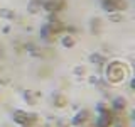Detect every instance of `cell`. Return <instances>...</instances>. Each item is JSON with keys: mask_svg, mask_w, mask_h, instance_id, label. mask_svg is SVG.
Masks as SVG:
<instances>
[{"mask_svg": "<svg viewBox=\"0 0 135 127\" xmlns=\"http://www.w3.org/2000/svg\"><path fill=\"white\" fill-rule=\"evenodd\" d=\"M52 102H54V105L56 107H66L68 105V100H66V97L64 95H61V93H56V95H52Z\"/></svg>", "mask_w": 135, "mask_h": 127, "instance_id": "obj_9", "label": "cell"}, {"mask_svg": "<svg viewBox=\"0 0 135 127\" xmlns=\"http://www.w3.org/2000/svg\"><path fill=\"white\" fill-rule=\"evenodd\" d=\"M0 83H2V78H0Z\"/></svg>", "mask_w": 135, "mask_h": 127, "instance_id": "obj_23", "label": "cell"}, {"mask_svg": "<svg viewBox=\"0 0 135 127\" xmlns=\"http://www.w3.org/2000/svg\"><path fill=\"white\" fill-rule=\"evenodd\" d=\"M125 108H127V100L123 97H115L112 100V110L113 112H123Z\"/></svg>", "mask_w": 135, "mask_h": 127, "instance_id": "obj_4", "label": "cell"}, {"mask_svg": "<svg viewBox=\"0 0 135 127\" xmlns=\"http://www.w3.org/2000/svg\"><path fill=\"white\" fill-rule=\"evenodd\" d=\"M74 44H76V41H74V37L73 36H62L61 37V46L62 48H68V49H71V48H74Z\"/></svg>", "mask_w": 135, "mask_h": 127, "instance_id": "obj_7", "label": "cell"}, {"mask_svg": "<svg viewBox=\"0 0 135 127\" xmlns=\"http://www.w3.org/2000/svg\"><path fill=\"white\" fill-rule=\"evenodd\" d=\"M41 37H42V39H46V41H49L51 37H52V32H51L49 24H46V25H42V27H41Z\"/></svg>", "mask_w": 135, "mask_h": 127, "instance_id": "obj_12", "label": "cell"}, {"mask_svg": "<svg viewBox=\"0 0 135 127\" xmlns=\"http://www.w3.org/2000/svg\"><path fill=\"white\" fill-rule=\"evenodd\" d=\"M24 49H25V51H29V53H31V51L37 49V46L34 44V42H25V44H24Z\"/></svg>", "mask_w": 135, "mask_h": 127, "instance_id": "obj_19", "label": "cell"}, {"mask_svg": "<svg viewBox=\"0 0 135 127\" xmlns=\"http://www.w3.org/2000/svg\"><path fill=\"white\" fill-rule=\"evenodd\" d=\"M2 32L3 34H8V32H10V25H5V27L2 29Z\"/></svg>", "mask_w": 135, "mask_h": 127, "instance_id": "obj_21", "label": "cell"}, {"mask_svg": "<svg viewBox=\"0 0 135 127\" xmlns=\"http://www.w3.org/2000/svg\"><path fill=\"white\" fill-rule=\"evenodd\" d=\"M12 120L15 122V124H19L20 127H24V125H27V117H25V112L24 110H14L12 112Z\"/></svg>", "mask_w": 135, "mask_h": 127, "instance_id": "obj_3", "label": "cell"}, {"mask_svg": "<svg viewBox=\"0 0 135 127\" xmlns=\"http://www.w3.org/2000/svg\"><path fill=\"white\" fill-rule=\"evenodd\" d=\"M42 8L47 10L49 14L51 12H59V10L64 8V2H62V0H46V2L42 3Z\"/></svg>", "mask_w": 135, "mask_h": 127, "instance_id": "obj_2", "label": "cell"}, {"mask_svg": "<svg viewBox=\"0 0 135 127\" xmlns=\"http://www.w3.org/2000/svg\"><path fill=\"white\" fill-rule=\"evenodd\" d=\"M110 2H113V3H115V7H117V10H118V12L125 10V8L128 7V3H127V0H110Z\"/></svg>", "mask_w": 135, "mask_h": 127, "instance_id": "obj_15", "label": "cell"}, {"mask_svg": "<svg viewBox=\"0 0 135 127\" xmlns=\"http://www.w3.org/2000/svg\"><path fill=\"white\" fill-rule=\"evenodd\" d=\"M24 98H25V102H27L29 105H36V98H34V93L31 90L24 92Z\"/></svg>", "mask_w": 135, "mask_h": 127, "instance_id": "obj_16", "label": "cell"}, {"mask_svg": "<svg viewBox=\"0 0 135 127\" xmlns=\"http://www.w3.org/2000/svg\"><path fill=\"white\" fill-rule=\"evenodd\" d=\"M101 8H103L107 14H112V12H118V10H117V7H115V3L110 2V0H101Z\"/></svg>", "mask_w": 135, "mask_h": 127, "instance_id": "obj_11", "label": "cell"}, {"mask_svg": "<svg viewBox=\"0 0 135 127\" xmlns=\"http://www.w3.org/2000/svg\"><path fill=\"white\" fill-rule=\"evenodd\" d=\"M90 63H93V65H103V63H107V58L100 53H91L90 54Z\"/></svg>", "mask_w": 135, "mask_h": 127, "instance_id": "obj_8", "label": "cell"}, {"mask_svg": "<svg viewBox=\"0 0 135 127\" xmlns=\"http://www.w3.org/2000/svg\"><path fill=\"white\" fill-rule=\"evenodd\" d=\"M0 58H2V51H0Z\"/></svg>", "mask_w": 135, "mask_h": 127, "instance_id": "obj_22", "label": "cell"}, {"mask_svg": "<svg viewBox=\"0 0 135 127\" xmlns=\"http://www.w3.org/2000/svg\"><path fill=\"white\" fill-rule=\"evenodd\" d=\"M73 73L76 76H83L84 73H86V70H84V66H74L73 68Z\"/></svg>", "mask_w": 135, "mask_h": 127, "instance_id": "obj_18", "label": "cell"}, {"mask_svg": "<svg viewBox=\"0 0 135 127\" xmlns=\"http://www.w3.org/2000/svg\"><path fill=\"white\" fill-rule=\"evenodd\" d=\"M125 17L122 12H112V14H108V20H112V22H122Z\"/></svg>", "mask_w": 135, "mask_h": 127, "instance_id": "obj_14", "label": "cell"}, {"mask_svg": "<svg viewBox=\"0 0 135 127\" xmlns=\"http://www.w3.org/2000/svg\"><path fill=\"white\" fill-rule=\"evenodd\" d=\"M90 27H91L93 34H101V20L98 19V17H93L91 22H90Z\"/></svg>", "mask_w": 135, "mask_h": 127, "instance_id": "obj_10", "label": "cell"}, {"mask_svg": "<svg viewBox=\"0 0 135 127\" xmlns=\"http://www.w3.org/2000/svg\"><path fill=\"white\" fill-rule=\"evenodd\" d=\"M90 83H95L96 85V83H100V80L96 78V76H90Z\"/></svg>", "mask_w": 135, "mask_h": 127, "instance_id": "obj_20", "label": "cell"}, {"mask_svg": "<svg viewBox=\"0 0 135 127\" xmlns=\"http://www.w3.org/2000/svg\"><path fill=\"white\" fill-rule=\"evenodd\" d=\"M0 17L7 20H14L15 19V12L14 10H8V8H0Z\"/></svg>", "mask_w": 135, "mask_h": 127, "instance_id": "obj_13", "label": "cell"}, {"mask_svg": "<svg viewBox=\"0 0 135 127\" xmlns=\"http://www.w3.org/2000/svg\"><path fill=\"white\" fill-rule=\"evenodd\" d=\"M125 66L118 61H112L107 65V80L110 83H120L122 80L125 78Z\"/></svg>", "mask_w": 135, "mask_h": 127, "instance_id": "obj_1", "label": "cell"}, {"mask_svg": "<svg viewBox=\"0 0 135 127\" xmlns=\"http://www.w3.org/2000/svg\"><path fill=\"white\" fill-rule=\"evenodd\" d=\"M86 119H88V110H79V112L71 119V124L79 127V125H83L84 122H86Z\"/></svg>", "mask_w": 135, "mask_h": 127, "instance_id": "obj_5", "label": "cell"}, {"mask_svg": "<svg viewBox=\"0 0 135 127\" xmlns=\"http://www.w3.org/2000/svg\"><path fill=\"white\" fill-rule=\"evenodd\" d=\"M54 22H59L57 12H51V14L47 15V24H54Z\"/></svg>", "mask_w": 135, "mask_h": 127, "instance_id": "obj_17", "label": "cell"}, {"mask_svg": "<svg viewBox=\"0 0 135 127\" xmlns=\"http://www.w3.org/2000/svg\"><path fill=\"white\" fill-rule=\"evenodd\" d=\"M41 8H42L41 2H37V0H31L29 5H27V12H29V14H39Z\"/></svg>", "mask_w": 135, "mask_h": 127, "instance_id": "obj_6", "label": "cell"}]
</instances>
